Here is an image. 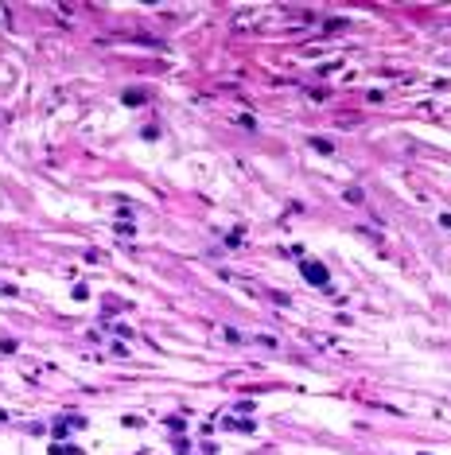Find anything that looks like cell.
Listing matches in <instances>:
<instances>
[{"instance_id": "1", "label": "cell", "mask_w": 451, "mask_h": 455, "mask_svg": "<svg viewBox=\"0 0 451 455\" xmlns=\"http://www.w3.org/2000/svg\"><path fill=\"white\" fill-rule=\"evenodd\" d=\"M300 272H303V280H308V284H319V288L331 280V276H327V265H319V261H303Z\"/></svg>"}, {"instance_id": "2", "label": "cell", "mask_w": 451, "mask_h": 455, "mask_svg": "<svg viewBox=\"0 0 451 455\" xmlns=\"http://www.w3.org/2000/svg\"><path fill=\"white\" fill-rule=\"evenodd\" d=\"M311 148H315L319 156H331V152H335V144H331V140H323V136H311Z\"/></svg>"}, {"instance_id": "3", "label": "cell", "mask_w": 451, "mask_h": 455, "mask_svg": "<svg viewBox=\"0 0 451 455\" xmlns=\"http://www.w3.org/2000/svg\"><path fill=\"white\" fill-rule=\"evenodd\" d=\"M226 428H238V432H257L249 420H226Z\"/></svg>"}, {"instance_id": "4", "label": "cell", "mask_w": 451, "mask_h": 455, "mask_svg": "<svg viewBox=\"0 0 451 455\" xmlns=\"http://www.w3.org/2000/svg\"><path fill=\"white\" fill-rule=\"evenodd\" d=\"M121 101H124V105H140V101H144V94H140V90H129Z\"/></svg>"}, {"instance_id": "5", "label": "cell", "mask_w": 451, "mask_h": 455, "mask_svg": "<svg viewBox=\"0 0 451 455\" xmlns=\"http://www.w3.org/2000/svg\"><path fill=\"white\" fill-rule=\"evenodd\" d=\"M222 339H226V342H245V339H241V331H233V327H226V331H222Z\"/></svg>"}]
</instances>
